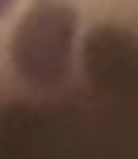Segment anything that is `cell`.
Returning a JSON list of instances; mask_svg holds the SVG:
<instances>
[{
  "mask_svg": "<svg viewBox=\"0 0 138 159\" xmlns=\"http://www.w3.org/2000/svg\"><path fill=\"white\" fill-rule=\"evenodd\" d=\"M13 8H17V0H0V21H4V17L13 13Z\"/></svg>",
  "mask_w": 138,
  "mask_h": 159,
  "instance_id": "3957f363",
  "label": "cell"
},
{
  "mask_svg": "<svg viewBox=\"0 0 138 159\" xmlns=\"http://www.w3.org/2000/svg\"><path fill=\"white\" fill-rule=\"evenodd\" d=\"M134 63V38L117 25H100L84 46V71L100 92H117Z\"/></svg>",
  "mask_w": 138,
  "mask_h": 159,
  "instance_id": "7a4b0ae2",
  "label": "cell"
},
{
  "mask_svg": "<svg viewBox=\"0 0 138 159\" xmlns=\"http://www.w3.org/2000/svg\"><path fill=\"white\" fill-rule=\"evenodd\" d=\"M80 34V13L63 0H38L21 13V25L8 42L13 71L38 92L59 88L71 71V50Z\"/></svg>",
  "mask_w": 138,
  "mask_h": 159,
  "instance_id": "6da1fadb",
  "label": "cell"
}]
</instances>
